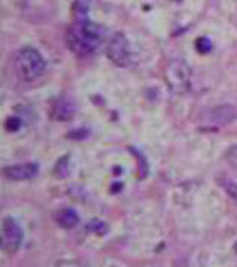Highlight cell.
I'll use <instances>...</instances> for the list:
<instances>
[{
	"mask_svg": "<svg viewBox=\"0 0 237 267\" xmlns=\"http://www.w3.org/2000/svg\"><path fill=\"white\" fill-rule=\"evenodd\" d=\"M165 81L170 87V90L174 93H185L191 87V77L192 71L189 65L183 60H171L165 68Z\"/></svg>",
	"mask_w": 237,
	"mask_h": 267,
	"instance_id": "cell-3",
	"label": "cell"
},
{
	"mask_svg": "<svg viewBox=\"0 0 237 267\" xmlns=\"http://www.w3.org/2000/svg\"><path fill=\"white\" fill-rule=\"evenodd\" d=\"M57 267H80L77 261H71V260H62L57 263Z\"/></svg>",
	"mask_w": 237,
	"mask_h": 267,
	"instance_id": "cell-15",
	"label": "cell"
},
{
	"mask_svg": "<svg viewBox=\"0 0 237 267\" xmlns=\"http://www.w3.org/2000/svg\"><path fill=\"white\" fill-rule=\"evenodd\" d=\"M20 119L18 117H8V120L5 122V128L8 129V131H11V132H14V131H17L18 128H20Z\"/></svg>",
	"mask_w": 237,
	"mask_h": 267,
	"instance_id": "cell-14",
	"label": "cell"
},
{
	"mask_svg": "<svg viewBox=\"0 0 237 267\" xmlns=\"http://www.w3.org/2000/svg\"><path fill=\"white\" fill-rule=\"evenodd\" d=\"M225 159H227V162H228L231 167H234V168L237 170V146H231V147L227 150Z\"/></svg>",
	"mask_w": 237,
	"mask_h": 267,
	"instance_id": "cell-12",
	"label": "cell"
},
{
	"mask_svg": "<svg viewBox=\"0 0 237 267\" xmlns=\"http://www.w3.org/2000/svg\"><path fill=\"white\" fill-rule=\"evenodd\" d=\"M221 185L225 189V192L228 194V197L233 198L234 203L237 204V183H234L231 180H221Z\"/></svg>",
	"mask_w": 237,
	"mask_h": 267,
	"instance_id": "cell-10",
	"label": "cell"
},
{
	"mask_svg": "<svg viewBox=\"0 0 237 267\" xmlns=\"http://www.w3.org/2000/svg\"><path fill=\"white\" fill-rule=\"evenodd\" d=\"M195 48L201 53V54H206L212 50V42L206 38V36H201L195 41Z\"/></svg>",
	"mask_w": 237,
	"mask_h": 267,
	"instance_id": "cell-11",
	"label": "cell"
},
{
	"mask_svg": "<svg viewBox=\"0 0 237 267\" xmlns=\"http://www.w3.org/2000/svg\"><path fill=\"white\" fill-rule=\"evenodd\" d=\"M107 56L114 65L120 68H125L131 63V47L123 33L117 32L110 38L107 45Z\"/></svg>",
	"mask_w": 237,
	"mask_h": 267,
	"instance_id": "cell-4",
	"label": "cell"
},
{
	"mask_svg": "<svg viewBox=\"0 0 237 267\" xmlns=\"http://www.w3.org/2000/svg\"><path fill=\"white\" fill-rule=\"evenodd\" d=\"M38 173V167L35 164H17L6 167L3 170V176L9 180H29Z\"/></svg>",
	"mask_w": 237,
	"mask_h": 267,
	"instance_id": "cell-6",
	"label": "cell"
},
{
	"mask_svg": "<svg viewBox=\"0 0 237 267\" xmlns=\"http://www.w3.org/2000/svg\"><path fill=\"white\" fill-rule=\"evenodd\" d=\"M15 68L18 71V75L24 81H35L44 74L45 60L38 50L32 47H24L17 53Z\"/></svg>",
	"mask_w": 237,
	"mask_h": 267,
	"instance_id": "cell-2",
	"label": "cell"
},
{
	"mask_svg": "<svg viewBox=\"0 0 237 267\" xmlns=\"http://www.w3.org/2000/svg\"><path fill=\"white\" fill-rule=\"evenodd\" d=\"M74 113H75V107L74 104L69 101V99H59L54 107H53V113L51 116L59 120V122H66V120H71L74 117Z\"/></svg>",
	"mask_w": 237,
	"mask_h": 267,
	"instance_id": "cell-7",
	"label": "cell"
},
{
	"mask_svg": "<svg viewBox=\"0 0 237 267\" xmlns=\"http://www.w3.org/2000/svg\"><path fill=\"white\" fill-rule=\"evenodd\" d=\"M104 39V29L90 21L86 15H75V23L68 29L66 44L69 50L78 56L95 53Z\"/></svg>",
	"mask_w": 237,
	"mask_h": 267,
	"instance_id": "cell-1",
	"label": "cell"
},
{
	"mask_svg": "<svg viewBox=\"0 0 237 267\" xmlns=\"http://www.w3.org/2000/svg\"><path fill=\"white\" fill-rule=\"evenodd\" d=\"M234 252H236V255H237V242L234 243Z\"/></svg>",
	"mask_w": 237,
	"mask_h": 267,
	"instance_id": "cell-16",
	"label": "cell"
},
{
	"mask_svg": "<svg viewBox=\"0 0 237 267\" xmlns=\"http://www.w3.org/2000/svg\"><path fill=\"white\" fill-rule=\"evenodd\" d=\"M170 2H182V0H170Z\"/></svg>",
	"mask_w": 237,
	"mask_h": 267,
	"instance_id": "cell-17",
	"label": "cell"
},
{
	"mask_svg": "<svg viewBox=\"0 0 237 267\" xmlns=\"http://www.w3.org/2000/svg\"><path fill=\"white\" fill-rule=\"evenodd\" d=\"M56 222L62 228H74L78 224V215L72 209H60L54 213Z\"/></svg>",
	"mask_w": 237,
	"mask_h": 267,
	"instance_id": "cell-8",
	"label": "cell"
},
{
	"mask_svg": "<svg viewBox=\"0 0 237 267\" xmlns=\"http://www.w3.org/2000/svg\"><path fill=\"white\" fill-rule=\"evenodd\" d=\"M23 242V230L20 224L8 216L2 224V249L8 254H15Z\"/></svg>",
	"mask_w": 237,
	"mask_h": 267,
	"instance_id": "cell-5",
	"label": "cell"
},
{
	"mask_svg": "<svg viewBox=\"0 0 237 267\" xmlns=\"http://www.w3.org/2000/svg\"><path fill=\"white\" fill-rule=\"evenodd\" d=\"M237 116L236 110L230 105H222V107H216L212 111V119L216 123H228L231 122L234 117Z\"/></svg>",
	"mask_w": 237,
	"mask_h": 267,
	"instance_id": "cell-9",
	"label": "cell"
},
{
	"mask_svg": "<svg viewBox=\"0 0 237 267\" xmlns=\"http://www.w3.org/2000/svg\"><path fill=\"white\" fill-rule=\"evenodd\" d=\"M87 230L95 231L96 234H104V233L107 231V227H105L104 222H101V221H98V219H93V221L87 225Z\"/></svg>",
	"mask_w": 237,
	"mask_h": 267,
	"instance_id": "cell-13",
	"label": "cell"
}]
</instances>
